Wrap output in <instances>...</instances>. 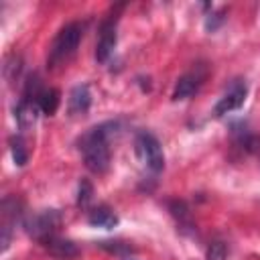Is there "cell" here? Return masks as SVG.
Listing matches in <instances>:
<instances>
[{"label": "cell", "instance_id": "obj_1", "mask_svg": "<svg viewBox=\"0 0 260 260\" xmlns=\"http://www.w3.org/2000/svg\"><path fill=\"white\" fill-rule=\"evenodd\" d=\"M118 132L116 122H104L100 126L89 128L79 138V150L85 167L91 173H106L110 167V138Z\"/></svg>", "mask_w": 260, "mask_h": 260}, {"label": "cell", "instance_id": "obj_2", "mask_svg": "<svg viewBox=\"0 0 260 260\" xmlns=\"http://www.w3.org/2000/svg\"><path fill=\"white\" fill-rule=\"evenodd\" d=\"M81 35H83V28H81L79 22L65 24L57 32V37L53 39V45H51L47 63L51 67H61L63 63H67L75 55V51L79 47V41H81Z\"/></svg>", "mask_w": 260, "mask_h": 260}, {"label": "cell", "instance_id": "obj_3", "mask_svg": "<svg viewBox=\"0 0 260 260\" xmlns=\"http://www.w3.org/2000/svg\"><path fill=\"white\" fill-rule=\"evenodd\" d=\"M134 150L138 160L150 171V173H160L165 167V152L158 142V138L146 130L138 132L134 138Z\"/></svg>", "mask_w": 260, "mask_h": 260}, {"label": "cell", "instance_id": "obj_4", "mask_svg": "<svg viewBox=\"0 0 260 260\" xmlns=\"http://www.w3.org/2000/svg\"><path fill=\"white\" fill-rule=\"evenodd\" d=\"M61 225V215L59 211L55 209H43V211H37V213H30L26 219H24V230L28 236H32L35 240L39 242H47L49 238H53L57 234Z\"/></svg>", "mask_w": 260, "mask_h": 260}, {"label": "cell", "instance_id": "obj_5", "mask_svg": "<svg viewBox=\"0 0 260 260\" xmlns=\"http://www.w3.org/2000/svg\"><path fill=\"white\" fill-rule=\"evenodd\" d=\"M246 95H248V85L244 79H232L230 85L223 89L221 98L217 100L215 108H213V116L215 118H221L234 110H240L246 102Z\"/></svg>", "mask_w": 260, "mask_h": 260}, {"label": "cell", "instance_id": "obj_6", "mask_svg": "<svg viewBox=\"0 0 260 260\" xmlns=\"http://www.w3.org/2000/svg\"><path fill=\"white\" fill-rule=\"evenodd\" d=\"M207 77V69L205 65H193L187 73H183L177 83H175V89H173V100H187L191 98L193 93L199 91V87L203 85Z\"/></svg>", "mask_w": 260, "mask_h": 260}, {"label": "cell", "instance_id": "obj_7", "mask_svg": "<svg viewBox=\"0 0 260 260\" xmlns=\"http://www.w3.org/2000/svg\"><path fill=\"white\" fill-rule=\"evenodd\" d=\"M20 209H22V203L16 199V197H6L2 201V223H0V242H2V250H6L10 246V238H12V228L16 225V219L20 217Z\"/></svg>", "mask_w": 260, "mask_h": 260}, {"label": "cell", "instance_id": "obj_8", "mask_svg": "<svg viewBox=\"0 0 260 260\" xmlns=\"http://www.w3.org/2000/svg\"><path fill=\"white\" fill-rule=\"evenodd\" d=\"M116 41H118V35H116V16H110L102 22L100 26V39H98V45H95V59L100 63L108 61L110 55L114 53L116 49Z\"/></svg>", "mask_w": 260, "mask_h": 260}, {"label": "cell", "instance_id": "obj_9", "mask_svg": "<svg viewBox=\"0 0 260 260\" xmlns=\"http://www.w3.org/2000/svg\"><path fill=\"white\" fill-rule=\"evenodd\" d=\"M39 112H41L39 102L32 100V98H24V95H22V100H20L18 106L14 108V118H16V122H18V126L24 130V128H30V126L37 122Z\"/></svg>", "mask_w": 260, "mask_h": 260}, {"label": "cell", "instance_id": "obj_10", "mask_svg": "<svg viewBox=\"0 0 260 260\" xmlns=\"http://www.w3.org/2000/svg\"><path fill=\"white\" fill-rule=\"evenodd\" d=\"M45 250L53 256V258H59V260H71V258H75L77 254H79V248H77V244H73L71 240H63V238H57V236H53V238H49L45 244Z\"/></svg>", "mask_w": 260, "mask_h": 260}, {"label": "cell", "instance_id": "obj_11", "mask_svg": "<svg viewBox=\"0 0 260 260\" xmlns=\"http://www.w3.org/2000/svg\"><path fill=\"white\" fill-rule=\"evenodd\" d=\"M69 114L77 116V114H85L91 106V93H89V87L85 83H79L75 85L71 91H69Z\"/></svg>", "mask_w": 260, "mask_h": 260}, {"label": "cell", "instance_id": "obj_12", "mask_svg": "<svg viewBox=\"0 0 260 260\" xmlns=\"http://www.w3.org/2000/svg\"><path fill=\"white\" fill-rule=\"evenodd\" d=\"M87 221H89L93 228H106V230H110V228H114V225L118 223V215H116V211L110 209L108 205H98V207H93V209L89 211Z\"/></svg>", "mask_w": 260, "mask_h": 260}, {"label": "cell", "instance_id": "obj_13", "mask_svg": "<svg viewBox=\"0 0 260 260\" xmlns=\"http://www.w3.org/2000/svg\"><path fill=\"white\" fill-rule=\"evenodd\" d=\"M59 102H61V98H59V91H57L55 87L43 89V93H41V98H39L41 112L47 114V116H53V114L57 112V108H59Z\"/></svg>", "mask_w": 260, "mask_h": 260}, {"label": "cell", "instance_id": "obj_14", "mask_svg": "<svg viewBox=\"0 0 260 260\" xmlns=\"http://www.w3.org/2000/svg\"><path fill=\"white\" fill-rule=\"evenodd\" d=\"M10 150H12L14 165H18V167L26 165V160H28V148H26V142H24L22 136H12L10 138Z\"/></svg>", "mask_w": 260, "mask_h": 260}, {"label": "cell", "instance_id": "obj_15", "mask_svg": "<svg viewBox=\"0 0 260 260\" xmlns=\"http://www.w3.org/2000/svg\"><path fill=\"white\" fill-rule=\"evenodd\" d=\"M207 260H225L228 258V248H225V244L223 242H211L209 244V248H207Z\"/></svg>", "mask_w": 260, "mask_h": 260}, {"label": "cell", "instance_id": "obj_16", "mask_svg": "<svg viewBox=\"0 0 260 260\" xmlns=\"http://www.w3.org/2000/svg\"><path fill=\"white\" fill-rule=\"evenodd\" d=\"M91 195H93V187H91V183L89 181H81L79 183V193H77V203L81 205V207H85L89 201H91Z\"/></svg>", "mask_w": 260, "mask_h": 260}, {"label": "cell", "instance_id": "obj_17", "mask_svg": "<svg viewBox=\"0 0 260 260\" xmlns=\"http://www.w3.org/2000/svg\"><path fill=\"white\" fill-rule=\"evenodd\" d=\"M100 246H102L104 250L112 252V254H128V252L132 250L128 244H122V242H102Z\"/></svg>", "mask_w": 260, "mask_h": 260}]
</instances>
